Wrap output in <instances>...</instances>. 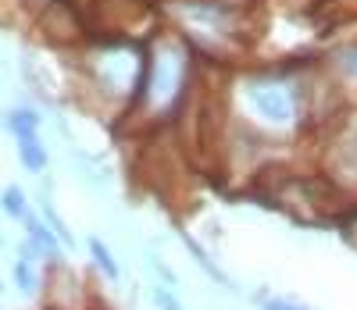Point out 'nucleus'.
Here are the masks:
<instances>
[{"label":"nucleus","mask_w":357,"mask_h":310,"mask_svg":"<svg viewBox=\"0 0 357 310\" xmlns=\"http://www.w3.org/2000/svg\"><path fill=\"white\" fill-rule=\"evenodd\" d=\"M247 107L264 121V125H293L301 114V97L289 82H268L254 79L247 86Z\"/></svg>","instance_id":"obj_1"},{"label":"nucleus","mask_w":357,"mask_h":310,"mask_svg":"<svg viewBox=\"0 0 357 310\" xmlns=\"http://www.w3.org/2000/svg\"><path fill=\"white\" fill-rule=\"evenodd\" d=\"M43 293H47V307H57V310H93L89 300H86V282L65 261L47 268Z\"/></svg>","instance_id":"obj_2"},{"label":"nucleus","mask_w":357,"mask_h":310,"mask_svg":"<svg viewBox=\"0 0 357 310\" xmlns=\"http://www.w3.org/2000/svg\"><path fill=\"white\" fill-rule=\"evenodd\" d=\"M22 228H25V239L40 250V257H43V264H47V268L65 261V246H61V239H57V235L50 232V225L40 218L36 210H29L25 218H22Z\"/></svg>","instance_id":"obj_3"},{"label":"nucleus","mask_w":357,"mask_h":310,"mask_svg":"<svg viewBox=\"0 0 357 310\" xmlns=\"http://www.w3.org/2000/svg\"><path fill=\"white\" fill-rule=\"evenodd\" d=\"M178 239H183V246H186V250H190L193 264H197V268H200V271H204L207 278H211L215 286H222V289H236V286H232V278H229V274L222 271V264H218V261H215L211 254H207V250H204V246H200V242H197V239H193V235H190L186 228L178 232Z\"/></svg>","instance_id":"obj_4"},{"label":"nucleus","mask_w":357,"mask_h":310,"mask_svg":"<svg viewBox=\"0 0 357 310\" xmlns=\"http://www.w3.org/2000/svg\"><path fill=\"white\" fill-rule=\"evenodd\" d=\"M86 250H89V261H93V268L107 278L111 286H118L122 282V268H118V257L111 254V246L104 242V239H97V235H89L86 239Z\"/></svg>","instance_id":"obj_5"},{"label":"nucleus","mask_w":357,"mask_h":310,"mask_svg":"<svg viewBox=\"0 0 357 310\" xmlns=\"http://www.w3.org/2000/svg\"><path fill=\"white\" fill-rule=\"evenodd\" d=\"M18 157H22V168H25V171H33V175H43V171H47L50 153H47V146L40 143V132L18 136Z\"/></svg>","instance_id":"obj_6"},{"label":"nucleus","mask_w":357,"mask_h":310,"mask_svg":"<svg viewBox=\"0 0 357 310\" xmlns=\"http://www.w3.org/2000/svg\"><path fill=\"white\" fill-rule=\"evenodd\" d=\"M11 274H15V286H18L22 296H36V293L43 289V274H40V264H36V261L18 257L15 268H11Z\"/></svg>","instance_id":"obj_7"},{"label":"nucleus","mask_w":357,"mask_h":310,"mask_svg":"<svg viewBox=\"0 0 357 310\" xmlns=\"http://www.w3.org/2000/svg\"><path fill=\"white\" fill-rule=\"evenodd\" d=\"M261 310H314L311 303H304V300H296V296H286V293H268V289H261V293H254L250 296Z\"/></svg>","instance_id":"obj_8"},{"label":"nucleus","mask_w":357,"mask_h":310,"mask_svg":"<svg viewBox=\"0 0 357 310\" xmlns=\"http://www.w3.org/2000/svg\"><path fill=\"white\" fill-rule=\"evenodd\" d=\"M333 68L340 72V79H347V82H357V40H350V43H340L336 50H333Z\"/></svg>","instance_id":"obj_9"},{"label":"nucleus","mask_w":357,"mask_h":310,"mask_svg":"<svg viewBox=\"0 0 357 310\" xmlns=\"http://www.w3.org/2000/svg\"><path fill=\"white\" fill-rule=\"evenodd\" d=\"M40 218H43V222L50 225V232H54L57 239H61V246H65V250H72V246H75V235L68 232V225H65V218H61V214H57V210H54V203H50L47 196L40 200Z\"/></svg>","instance_id":"obj_10"},{"label":"nucleus","mask_w":357,"mask_h":310,"mask_svg":"<svg viewBox=\"0 0 357 310\" xmlns=\"http://www.w3.org/2000/svg\"><path fill=\"white\" fill-rule=\"evenodd\" d=\"M8 129L15 132V139L18 136H33V132H40V114L33 107H15L8 114Z\"/></svg>","instance_id":"obj_11"},{"label":"nucleus","mask_w":357,"mask_h":310,"mask_svg":"<svg viewBox=\"0 0 357 310\" xmlns=\"http://www.w3.org/2000/svg\"><path fill=\"white\" fill-rule=\"evenodd\" d=\"M0 207H4V214H8V218H15V222H22L25 214L33 210V207H29V196L18 189V185H8V189L0 193Z\"/></svg>","instance_id":"obj_12"},{"label":"nucleus","mask_w":357,"mask_h":310,"mask_svg":"<svg viewBox=\"0 0 357 310\" xmlns=\"http://www.w3.org/2000/svg\"><path fill=\"white\" fill-rule=\"evenodd\" d=\"M151 300H154V307H158V310H186V307H183V300H178L168 286H161V282L151 289Z\"/></svg>","instance_id":"obj_13"},{"label":"nucleus","mask_w":357,"mask_h":310,"mask_svg":"<svg viewBox=\"0 0 357 310\" xmlns=\"http://www.w3.org/2000/svg\"><path fill=\"white\" fill-rule=\"evenodd\" d=\"M146 264L154 268V274L161 278V286H168V289H175V286H178V274H175V271H172V268H168V264H165L158 254H151V257H146Z\"/></svg>","instance_id":"obj_14"},{"label":"nucleus","mask_w":357,"mask_h":310,"mask_svg":"<svg viewBox=\"0 0 357 310\" xmlns=\"http://www.w3.org/2000/svg\"><path fill=\"white\" fill-rule=\"evenodd\" d=\"M43 310H57V307H43Z\"/></svg>","instance_id":"obj_15"},{"label":"nucleus","mask_w":357,"mask_h":310,"mask_svg":"<svg viewBox=\"0 0 357 310\" xmlns=\"http://www.w3.org/2000/svg\"><path fill=\"white\" fill-rule=\"evenodd\" d=\"M0 246H4V235H0Z\"/></svg>","instance_id":"obj_16"},{"label":"nucleus","mask_w":357,"mask_h":310,"mask_svg":"<svg viewBox=\"0 0 357 310\" xmlns=\"http://www.w3.org/2000/svg\"><path fill=\"white\" fill-rule=\"evenodd\" d=\"M0 293H4V286H0Z\"/></svg>","instance_id":"obj_17"},{"label":"nucleus","mask_w":357,"mask_h":310,"mask_svg":"<svg viewBox=\"0 0 357 310\" xmlns=\"http://www.w3.org/2000/svg\"><path fill=\"white\" fill-rule=\"evenodd\" d=\"M93 310H100V307H93Z\"/></svg>","instance_id":"obj_18"}]
</instances>
